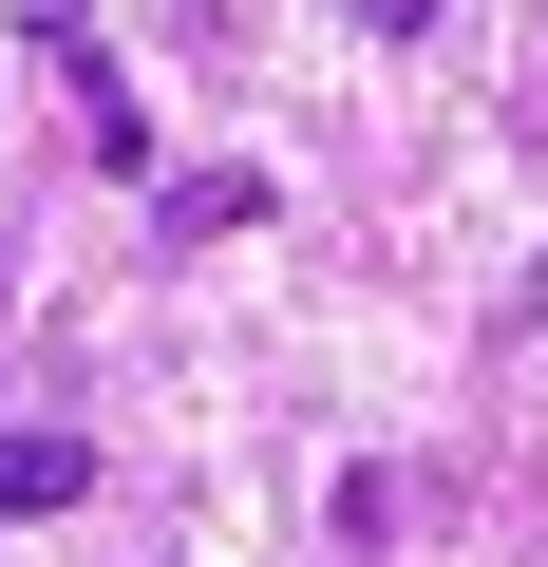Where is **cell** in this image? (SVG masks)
<instances>
[{
    "label": "cell",
    "instance_id": "6da1fadb",
    "mask_svg": "<svg viewBox=\"0 0 548 567\" xmlns=\"http://www.w3.org/2000/svg\"><path fill=\"white\" fill-rule=\"evenodd\" d=\"M95 492V435H0V511H76Z\"/></svg>",
    "mask_w": 548,
    "mask_h": 567
},
{
    "label": "cell",
    "instance_id": "3957f363",
    "mask_svg": "<svg viewBox=\"0 0 548 567\" xmlns=\"http://www.w3.org/2000/svg\"><path fill=\"white\" fill-rule=\"evenodd\" d=\"M341 20H360V39H435V0H341Z\"/></svg>",
    "mask_w": 548,
    "mask_h": 567
},
{
    "label": "cell",
    "instance_id": "7a4b0ae2",
    "mask_svg": "<svg viewBox=\"0 0 548 567\" xmlns=\"http://www.w3.org/2000/svg\"><path fill=\"white\" fill-rule=\"evenodd\" d=\"M152 227H170V246H227V227H265V171H170Z\"/></svg>",
    "mask_w": 548,
    "mask_h": 567
}]
</instances>
